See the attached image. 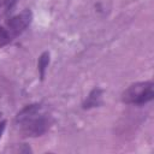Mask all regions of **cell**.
Segmentation results:
<instances>
[{"label": "cell", "instance_id": "3957f363", "mask_svg": "<svg viewBox=\"0 0 154 154\" xmlns=\"http://www.w3.org/2000/svg\"><path fill=\"white\" fill-rule=\"evenodd\" d=\"M153 87L154 84L150 81L134 83L124 90V93L122 94V100L124 103L128 105L142 106L153 100L154 96Z\"/></svg>", "mask_w": 154, "mask_h": 154}, {"label": "cell", "instance_id": "6da1fadb", "mask_svg": "<svg viewBox=\"0 0 154 154\" xmlns=\"http://www.w3.org/2000/svg\"><path fill=\"white\" fill-rule=\"evenodd\" d=\"M16 125L23 136L37 137L48 131L52 125V117L41 103L25 106L16 116Z\"/></svg>", "mask_w": 154, "mask_h": 154}, {"label": "cell", "instance_id": "5b68a950", "mask_svg": "<svg viewBox=\"0 0 154 154\" xmlns=\"http://www.w3.org/2000/svg\"><path fill=\"white\" fill-rule=\"evenodd\" d=\"M16 4H17V0H2L0 2V25L12 13Z\"/></svg>", "mask_w": 154, "mask_h": 154}, {"label": "cell", "instance_id": "8992f818", "mask_svg": "<svg viewBox=\"0 0 154 154\" xmlns=\"http://www.w3.org/2000/svg\"><path fill=\"white\" fill-rule=\"evenodd\" d=\"M49 64V53L48 52H45L40 55L38 58V63H37V67H38V72H40V77L41 79L45 78V72H46V69Z\"/></svg>", "mask_w": 154, "mask_h": 154}, {"label": "cell", "instance_id": "7a4b0ae2", "mask_svg": "<svg viewBox=\"0 0 154 154\" xmlns=\"http://www.w3.org/2000/svg\"><path fill=\"white\" fill-rule=\"evenodd\" d=\"M31 20L32 13L28 8L22 11L19 14L7 18L0 25V48L19 36L31 24Z\"/></svg>", "mask_w": 154, "mask_h": 154}, {"label": "cell", "instance_id": "277c9868", "mask_svg": "<svg viewBox=\"0 0 154 154\" xmlns=\"http://www.w3.org/2000/svg\"><path fill=\"white\" fill-rule=\"evenodd\" d=\"M102 102V90L100 88H94L90 94L87 96L85 101L83 102V108L84 109H89L93 107H97L100 106Z\"/></svg>", "mask_w": 154, "mask_h": 154}, {"label": "cell", "instance_id": "52a82bcc", "mask_svg": "<svg viewBox=\"0 0 154 154\" xmlns=\"http://www.w3.org/2000/svg\"><path fill=\"white\" fill-rule=\"evenodd\" d=\"M5 126H6V122H5V120L0 122V138H1V136H2V132H4V130H5Z\"/></svg>", "mask_w": 154, "mask_h": 154}]
</instances>
